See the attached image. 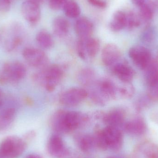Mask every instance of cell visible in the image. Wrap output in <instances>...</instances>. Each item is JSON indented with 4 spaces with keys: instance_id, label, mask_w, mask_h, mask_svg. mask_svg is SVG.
I'll return each mask as SVG.
<instances>
[{
    "instance_id": "cell-15",
    "label": "cell",
    "mask_w": 158,
    "mask_h": 158,
    "mask_svg": "<svg viewBox=\"0 0 158 158\" xmlns=\"http://www.w3.org/2000/svg\"><path fill=\"white\" fill-rule=\"evenodd\" d=\"M75 32L79 39H87L91 37L94 30L92 21L85 17L79 18L74 25Z\"/></svg>"
},
{
    "instance_id": "cell-9",
    "label": "cell",
    "mask_w": 158,
    "mask_h": 158,
    "mask_svg": "<svg viewBox=\"0 0 158 158\" xmlns=\"http://www.w3.org/2000/svg\"><path fill=\"white\" fill-rule=\"evenodd\" d=\"M22 16L26 21L31 25L37 24L40 19L41 9L40 6L27 0L22 3L21 7Z\"/></svg>"
},
{
    "instance_id": "cell-14",
    "label": "cell",
    "mask_w": 158,
    "mask_h": 158,
    "mask_svg": "<svg viewBox=\"0 0 158 158\" xmlns=\"http://www.w3.org/2000/svg\"><path fill=\"white\" fill-rule=\"evenodd\" d=\"M113 72L117 78L123 82H131L135 77V71L131 67L125 63L115 64Z\"/></svg>"
},
{
    "instance_id": "cell-26",
    "label": "cell",
    "mask_w": 158,
    "mask_h": 158,
    "mask_svg": "<svg viewBox=\"0 0 158 158\" xmlns=\"http://www.w3.org/2000/svg\"><path fill=\"white\" fill-rule=\"evenodd\" d=\"M143 23L139 14L135 11H130L126 13V28L132 30L139 27Z\"/></svg>"
},
{
    "instance_id": "cell-33",
    "label": "cell",
    "mask_w": 158,
    "mask_h": 158,
    "mask_svg": "<svg viewBox=\"0 0 158 158\" xmlns=\"http://www.w3.org/2000/svg\"><path fill=\"white\" fill-rule=\"evenodd\" d=\"M11 0H0V13L6 14L10 10Z\"/></svg>"
},
{
    "instance_id": "cell-28",
    "label": "cell",
    "mask_w": 158,
    "mask_h": 158,
    "mask_svg": "<svg viewBox=\"0 0 158 158\" xmlns=\"http://www.w3.org/2000/svg\"><path fill=\"white\" fill-rule=\"evenodd\" d=\"M156 35V33L155 28L148 24L143 30L140 36V39L144 43L149 44L155 40Z\"/></svg>"
},
{
    "instance_id": "cell-21",
    "label": "cell",
    "mask_w": 158,
    "mask_h": 158,
    "mask_svg": "<svg viewBox=\"0 0 158 158\" xmlns=\"http://www.w3.org/2000/svg\"><path fill=\"white\" fill-rule=\"evenodd\" d=\"M83 41L86 56L93 58L96 56L100 49V42L97 38H90L81 39Z\"/></svg>"
},
{
    "instance_id": "cell-36",
    "label": "cell",
    "mask_w": 158,
    "mask_h": 158,
    "mask_svg": "<svg viewBox=\"0 0 158 158\" xmlns=\"http://www.w3.org/2000/svg\"><path fill=\"white\" fill-rule=\"evenodd\" d=\"M133 4L137 7H140L146 2V0H131Z\"/></svg>"
},
{
    "instance_id": "cell-1",
    "label": "cell",
    "mask_w": 158,
    "mask_h": 158,
    "mask_svg": "<svg viewBox=\"0 0 158 158\" xmlns=\"http://www.w3.org/2000/svg\"><path fill=\"white\" fill-rule=\"evenodd\" d=\"M88 121L89 118L86 114L78 111L59 110L52 116L51 125L56 131L68 133L81 127Z\"/></svg>"
},
{
    "instance_id": "cell-34",
    "label": "cell",
    "mask_w": 158,
    "mask_h": 158,
    "mask_svg": "<svg viewBox=\"0 0 158 158\" xmlns=\"http://www.w3.org/2000/svg\"><path fill=\"white\" fill-rule=\"evenodd\" d=\"M87 1L93 6L101 9H104L107 6L106 2L103 0H87Z\"/></svg>"
},
{
    "instance_id": "cell-22",
    "label": "cell",
    "mask_w": 158,
    "mask_h": 158,
    "mask_svg": "<svg viewBox=\"0 0 158 158\" xmlns=\"http://www.w3.org/2000/svg\"><path fill=\"white\" fill-rule=\"evenodd\" d=\"M137 150L144 158H158V146L155 144L143 143Z\"/></svg>"
},
{
    "instance_id": "cell-30",
    "label": "cell",
    "mask_w": 158,
    "mask_h": 158,
    "mask_svg": "<svg viewBox=\"0 0 158 158\" xmlns=\"http://www.w3.org/2000/svg\"><path fill=\"white\" fill-rule=\"evenodd\" d=\"M147 94L152 102H158V82L153 86L148 87Z\"/></svg>"
},
{
    "instance_id": "cell-3",
    "label": "cell",
    "mask_w": 158,
    "mask_h": 158,
    "mask_svg": "<svg viewBox=\"0 0 158 158\" xmlns=\"http://www.w3.org/2000/svg\"><path fill=\"white\" fill-rule=\"evenodd\" d=\"M27 148L25 139L15 135L6 136L0 144V155L2 158H17L23 154Z\"/></svg>"
},
{
    "instance_id": "cell-16",
    "label": "cell",
    "mask_w": 158,
    "mask_h": 158,
    "mask_svg": "<svg viewBox=\"0 0 158 158\" xmlns=\"http://www.w3.org/2000/svg\"><path fill=\"white\" fill-rule=\"evenodd\" d=\"M69 21L63 16H57L53 21L52 29L56 36L63 38L67 35L70 30Z\"/></svg>"
},
{
    "instance_id": "cell-23",
    "label": "cell",
    "mask_w": 158,
    "mask_h": 158,
    "mask_svg": "<svg viewBox=\"0 0 158 158\" xmlns=\"http://www.w3.org/2000/svg\"><path fill=\"white\" fill-rule=\"evenodd\" d=\"M78 80L82 85L91 86L95 83V73L91 69H84L79 72Z\"/></svg>"
},
{
    "instance_id": "cell-13",
    "label": "cell",
    "mask_w": 158,
    "mask_h": 158,
    "mask_svg": "<svg viewBox=\"0 0 158 158\" xmlns=\"http://www.w3.org/2000/svg\"><path fill=\"white\" fill-rule=\"evenodd\" d=\"M48 149L49 153L56 158L64 157L67 156L69 153L63 139L56 135H52L50 137L48 142Z\"/></svg>"
},
{
    "instance_id": "cell-19",
    "label": "cell",
    "mask_w": 158,
    "mask_h": 158,
    "mask_svg": "<svg viewBox=\"0 0 158 158\" xmlns=\"http://www.w3.org/2000/svg\"><path fill=\"white\" fill-rule=\"evenodd\" d=\"M156 3L153 1L149 2H146L143 5L138 7L139 14L140 18L142 19L143 23H146L148 25L154 18V13Z\"/></svg>"
},
{
    "instance_id": "cell-18",
    "label": "cell",
    "mask_w": 158,
    "mask_h": 158,
    "mask_svg": "<svg viewBox=\"0 0 158 158\" xmlns=\"http://www.w3.org/2000/svg\"><path fill=\"white\" fill-rule=\"evenodd\" d=\"M126 13L121 10L116 11L109 23V27L114 32H118L126 28Z\"/></svg>"
},
{
    "instance_id": "cell-5",
    "label": "cell",
    "mask_w": 158,
    "mask_h": 158,
    "mask_svg": "<svg viewBox=\"0 0 158 158\" xmlns=\"http://www.w3.org/2000/svg\"><path fill=\"white\" fill-rule=\"evenodd\" d=\"M108 149L113 151L120 150L123 144L122 130L116 127L107 126L101 130Z\"/></svg>"
},
{
    "instance_id": "cell-29",
    "label": "cell",
    "mask_w": 158,
    "mask_h": 158,
    "mask_svg": "<svg viewBox=\"0 0 158 158\" xmlns=\"http://www.w3.org/2000/svg\"><path fill=\"white\" fill-rule=\"evenodd\" d=\"M152 102L147 94L141 97L138 98L135 104V110L138 112H141L148 108Z\"/></svg>"
},
{
    "instance_id": "cell-12",
    "label": "cell",
    "mask_w": 158,
    "mask_h": 158,
    "mask_svg": "<svg viewBox=\"0 0 158 158\" xmlns=\"http://www.w3.org/2000/svg\"><path fill=\"white\" fill-rule=\"evenodd\" d=\"M121 56L119 47L113 43H108L104 46L101 53V59L104 64L107 66L116 64Z\"/></svg>"
},
{
    "instance_id": "cell-35",
    "label": "cell",
    "mask_w": 158,
    "mask_h": 158,
    "mask_svg": "<svg viewBox=\"0 0 158 158\" xmlns=\"http://www.w3.org/2000/svg\"><path fill=\"white\" fill-rule=\"evenodd\" d=\"M150 118L152 121L158 124V109L152 112L150 115Z\"/></svg>"
},
{
    "instance_id": "cell-38",
    "label": "cell",
    "mask_w": 158,
    "mask_h": 158,
    "mask_svg": "<svg viewBox=\"0 0 158 158\" xmlns=\"http://www.w3.org/2000/svg\"><path fill=\"white\" fill-rule=\"evenodd\" d=\"M28 1L35 3L40 6L44 2V0H28Z\"/></svg>"
},
{
    "instance_id": "cell-6",
    "label": "cell",
    "mask_w": 158,
    "mask_h": 158,
    "mask_svg": "<svg viewBox=\"0 0 158 158\" xmlns=\"http://www.w3.org/2000/svg\"><path fill=\"white\" fill-rule=\"evenodd\" d=\"M88 92L83 88L74 87L63 92L59 97L60 104L67 106H77L86 98Z\"/></svg>"
},
{
    "instance_id": "cell-7",
    "label": "cell",
    "mask_w": 158,
    "mask_h": 158,
    "mask_svg": "<svg viewBox=\"0 0 158 158\" xmlns=\"http://www.w3.org/2000/svg\"><path fill=\"white\" fill-rule=\"evenodd\" d=\"M22 55L24 59L31 66L41 69L47 66L48 58L42 50L27 47L23 50Z\"/></svg>"
},
{
    "instance_id": "cell-32",
    "label": "cell",
    "mask_w": 158,
    "mask_h": 158,
    "mask_svg": "<svg viewBox=\"0 0 158 158\" xmlns=\"http://www.w3.org/2000/svg\"><path fill=\"white\" fill-rule=\"evenodd\" d=\"M77 48V52L79 56H80V58H81L82 60H85L87 56L85 54L83 41L82 39H79L78 41Z\"/></svg>"
},
{
    "instance_id": "cell-25",
    "label": "cell",
    "mask_w": 158,
    "mask_h": 158,
    "mask_svg": "<svg viewBox=\"0 0 158 158\" xmlns=\"http://www.w3.org/2000/svg\"><path fill=\"white\" fill-rule=\"evenodd\" d=\"M64 13L69 18H77L80 16L81 9L78 4L73 0L68 1L63 7Z\"/></svg>"
},
{
    "instance_id": "cell-17",
    "label": "cell",
    "mask_w": 158,
    "mask_h": 158,
    "mask_svg": "<svg viewBox=\"0 0 158 158\" xmlns=\"http://www.w3.org/2000/svg\"><path fill=\"white\" fill-rule=\"evenodd\" d=\"M145 80L148 87L153 86L158 82V58H152L149 64L144 69Z\"/></svg>"
},
{
    "instance_id": "cell-20",
    "label": "cell",
    "mask_w": 158,
    "mask_h": 158,
    "mask_svg": "<svg viewBox=\"0 0 158 158\" xmlns=\"http://www.w3.org/2000/svg\"><path fill=\"white\" fill-rule=\"evenodd\" d=\"M15 115V110L13 108H7L0 112V131L9 128L14 121Z\"/></svg>"
},
{
    "instance_id": "cell-4",
    "label": "cell",
    "mask_w": 158,
    "mask_h": 158,
    "mask_svg": "<svg viewBox=\"0 0 158 158\" xmlns=\"http://www.w3.org/2000/svg\"><path fill=\"white\" fill-rule=\"evenodd\" d=\"M27 72L26 67L20 62L15 61L5 63L0 72V83L17 82L26 77Z\"/></svg>"
},
{
    "instance_id": "cell-27",
    "label": "cell",
    "mask_w": 158,
    "mask_h": 158,
    "mask_svg": "<svg viewBox=\"0 0 158 158\" xmlns=\"http://www.w3.org/2000/svg\"><path fill=\"white\" fill-rule=\"evenodd\" d=\"M79 145L83 152H90L96 145L94 137L89 135H83L79 140Z\"/></svg>"
},
{
    "instance_id": "cell-8",
    "label": "cell",
    "mask_w": 158,
    "mask_h": 158,
    "mask_svg": "<svg viewBox=\"0 0 158 158\" xmlns=\"http://www.w3.org/2000/svg\"><path fill=\"white\" fill-rule=\"evenodd\" d=\"M129 55L137 67L144 70L152 59L150 51L143 46H133L129 50Z\"/></svg>"
},
{
    "instance_id": "cell-2",
    "label": "cell",
    "mask_w": 158,
    "mask_h": 158,
    "mask_svg": "<svg viewBox=\"0 0 158 158\" xmlns=\"http://www.w3.org/2000/svg\"><path fill=\"white\" fill-rule=\"evenodd\" d=\"M64 77V71L57 65L46 66L33 76L35 81L45 87L47 91L52 92Z\"/></svg>"
},
{
    "instance_id": "cell-11",
    "label": "cell",
    "mask_w": 158,
    "mask_h": 158,
    "mask_svg": "<svg viewBox=\"0 0 158 158\" xmlns=\"http://www.w3.org/2000/svg\"><path fill=\"white\" fill-rule=\"evenodd\" d=\"M123 130L131 135L141 136L146 132L147 125L144 119L138 116L125 122L123 125Z\"/></svg>"
},
{
    "instance_id": "cell-10",
    "label": "cell",
    "mask_w": 158,
    "mask_h": 158,
    "mask_svg": "<svg viewBox=\"0 0 158 158\" xmlns=\"http://www.w3.org/2000/svg\"><path fill=\"white\" fill-rule=\"evenodd\" d=\"M125 110L123 109L118 108L112 110L105 114L103 116V120L107 126L116 127L122 130L125 123Z\"/></svg>"
},
{
    "instance_id": "cell-40",
    "label": "cell",
    "mask_w": 158,
    "mask_h": 158,
    "mask_svg": "<svg viewBox=\"0 0 158 158\" xmlns=\"http://www.w3.org/2000/svg\"><path fill=\"white\" fill-rule=\"evenodd\" d=\"M106 158H118L115 157L110 156V157H106Z\"/></svg>"
},
{
    "instance_id": "cell-39",
    "label": "cell",
    "mask_w": 158,
    "mask_h": 158,
    "mask_svg": "<svg viewBox=\"0 0 158 158\" xmlns=\"http://www.w3.org/2000/svg\"><path fill=\"white\" fill-rule=\"evenodd\" d=\"M3 104V94L2 91L0 89V108L2 106Z\"/></svg>"
},
{
    "instance_id": "cell-31",
    "label": "cell",
    "mask_w": 158,
    "mask_h": 158,
    "mask_svg": "<svg viewBox=\"0 0 158 158\" xmlns=\"http://www.w3.org/2000/svg\"><path fill=\"white\" fill-rule=\"evenodd\" d=\"M69 0H49V6L53 10H59L63 8Z\"/></svg>"
},
{
    "instance_id": "cell-24",
    "label": "cell",
    "mask_w": 158,
    "mask_h": 158,
    "mask_svg": "<svg viewBox=\"0 0 158 158\" xmlns=\"http://www.w3.org/2000/svg\"><path fill=\"white\" fill-rule=\"evenodd\" d=\"M36 41L41 48L50 49L53 45V40L51 34L45 30H42L37 33Z\"/></svg>"
},
{
    "instance_id": "cell-37",
    "label": "cell",
    "mask_w": 158,
    "mask_h": 158,
    "mask_svg": "<svg viewBox=\"0 0 158 158\" xmlns=\"http://www.w3.org/2000/svg\"><path fill=\"white\" fill-rule=\"evenodd\" d=\"M25 158H43V157L38 154H30L27 155Z\"/></svg>"
}]
</instances>
